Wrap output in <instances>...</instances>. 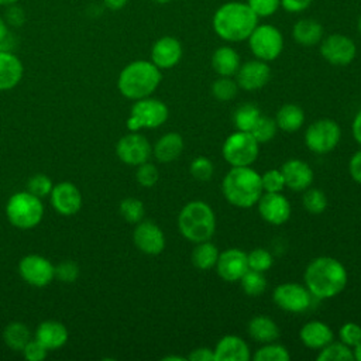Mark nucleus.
Listing matches in <instances>:
<instances>
[{
  "label": "nucleus",
  "instance_id": "obj_20",
  "mask_svg": "<svg viewBox=\"0 0 361 361\" xmlns=\"http://www.w3.org/2000/svg\"><path fill=\"white\" fill-rule=\"evenodd\" d=\"M183 55L182 44L178 38L164 35L158 38L151 48V62L162 69H171L179 63Z\"/></svg>",
  "mask_w": 361,
  "mask_h": 361
},
{
  "label": "nucleus",
  "instance_id": "obj_33",
  "mask_svg": "<svg viewBox=\"0 0 361 361\" xmlns=\"http://www.w3.org/2000/svg\"><path fill=\"white\" fill-rule=\"evenodd\" d=\"M353 348L343 341H330L327 345L319 350L317 361H353Z\"/></svg>",
  "mask_w": 361,
  "mask_h": 361
},
{
  "label": "nucleus",
  "instance_id": "obj_48",
  "mask_svg": "<svg viewBox=\"0 0 361 361\" xmlns=\"http://www.w3.org/2000/svg\"><path fill=\"white\" fill-rule=\"evenodd\" d=\"M245 3L258 16V18L269 17L281 7V0H247Z\"/></svg>",
  "mask_w": 361,
  "mask_h": 361
},
{
  "label": "nucleus",
  "instance_id": "obj_50",
  "mask_svg": "<svg viewBox=\"0 0 361 361\" xmlns=\"http://www.w3.org/2000/svg\"><path fill=\"white\" fill-rule=\"evenodd\" d=\"M312 4V0H281V7L290 14H299L307 10Z\"/></svg>",
  "mask_w": 361,
  "mask_h": 361
},
{
  "label": "nucleus",
  "instance_id": "obj_29",
  "mask_svg": "<svg viewBox=\"0 0 361 361\" xmlns=\"http://www.w3.org/2000/svg\"><path fill=\"white\" fill-rule=\"evenodd\" d=\"M248 334L251 338H254L258 343H272L276 341L279 337V327L278 324L268 316L258 314L252 317L248 323Z\"/></svg>",
  "mask_w": 361,
  "mask_h": 361
},
{
  "label": "nucleus",
  "instance_id": "obj_13",
  "mask_svg": "<svg viewBox=\"0 0 361 361\" xmlns=\"http://www.w3.org/2000/svg\"><path fill=\"white\" fill-rule=\"evenodd\" d=\"M272 299L275 305L285 312L302 313L310 307L312 293L306 286L296 282H285L274 289Z\"/></svg>",
  "mask_w": 361,
  "mask_h": 361
},
{
  "label": "nucleus",
  "instance_id": "obj_8",
  "mask_svg": "<svg viewBox=\"0 0 361 361\" xmlns=\"http://www.w3.org/2000/svg\"><path fill=\"white\" fill-rule=\"evenodd\" d=\"M259 152V142L248 131H234L223 142L221 154L231 166H251Z\"/></svg>",
  "mask_w": 361,
  "mask_h": 361
},
{
  "label": "nucleus",
  "instance_id": "obj_25",
  "mask_svg": "<svg viewBox=\"0 0 361 361\" xmlns=\"http://www.w3.org/2000/svg\"><path fill=\"white\" fill-rule=\"evenodd\" d=\"M24 66L10 51H0V92L16 87L23 79Z\"/></svg>",
  "mask_w": 361,
  "mask_h": 361
},
{
  "label": "nucleus",
  "instance_id": "obj_41",
  "mask_svg": "<svg viewBox=\"0 0 361 361\" xmlns=\"http://www.w3.org/2000/svg\"><path fill=\"white\" fill-rule=\"evenodd\" d=\"M247 261H248V268L250 269L259 271V272L268 271L274 264V258H272L271 252L265 248H261V247L250 251L247 254Z\"/></svg>",
  "mask_w": 361,
  "mask_h": 361
},
{
  "label": "nucleus",
  "instance_id": "obj_31",
  "mask_svg": "<svg viewBox=\"0 0 361 361\" xmlns=\"http://www.w3.org/2000/svg\"><path fill=\"white\" fill-rule=\"evenodd\" d=\"M219 248L210 241H202V243H196V247L192 251V264L202 271H207L216 267L217 258H219Z\"/></svg>",
  "mask_w": 361,
  "mask_h": 361
},
{
  "label": "nucleus",
  "instance_id": "obj_5",
  "mask_svg": "<svg viewBox=\"0 0 361 361\" xmlns=\"http://www.w3.org/2000/svg\"><path fill=\"white\" fill-rule=\"evenodd\" d=\"M178 228L190 243L207 241L216 231V214L206 202L192 200L179 212Z\"/></svg>",
  "mask_w": 361,
  "mask_h": 361
},
{
  "label": "nucleus",
  "instance_id": "obj_49",
  "mask_svg": "<svg viewBox=\"0 0 361 361\" xmlns=\"http://www.w3.org/2000/svg\"><path fill=\"white\" fill-rule=\"evenodd\" d=\"M23 354L28 361H42L48 354V350L37 338H31L23 348Z\"/></svg>",
  "mask_w": 361,
  "mask_h": 361
},
{
  "label": "nucleus",
  "instance_id": "obj_55",
  "mask_svg": "<svg viewBox=\"0 0 361 361\" xmlns=\"http://www.w3.org/2000/svg\"><path fill=\"white\" fill-rule=\"evenodd\" d=\"M104 6L113 11H117V10H121L126 7V4L128 3V0H103Z\"/></svg>",
  "mask_w": 361,
  "mask_h": 361
},
{
  "label": "nucleus",
  "instance_id": "obj_60",
  "mask_svg": "<svg viewBox=\"0 0 361 361\" xmlns=\"http://www.w3.org/2000/svg\"><path fill=\"white\" fill-rule=\"evenodd\" d=\"M154 3H157V4H168L169 1H172V0H152Z\"/></svg>",
  "mask_w": 361,
  "mask_h": 361
},
{
  "label": "nucleus",
  "instance_id": "obj_32",
  "mask_svg": "<svg viewBox=\"0 0 361 361\" xmlns=\"http://www.w3.org/2000/svg\"><path fill=\"white\" fill-rule=\"evenodd\" d=\"M3 340L8 348L23 351L25 344L31 340V331L28 326L21 322H11L3 330Z\"/></svg>",
  "mask_w": 361,
  "mask_h": 361
},
{
  "label": "nucleus",
  "instance_id": "obj_22",
  "mask_svg": "<svg viewBox=\"0 0 361 361\" xmlns=\"http://www.w3.org/2000/svg\"><path fill=\"white\" fill-rule=\"evenodd\" d=\"M213 351L214 361H248L251 358L248 344L235 334L221 337Z\"/></svg>",
  "mask_w": 361,
  "mask_h": 361
},
{
  "label": "nucleus",
  "instance_id": "obj_47",
  "mask_svg": "<svg viewBox=\"0 0 361 361\" xmlns=\"http://www.w3.org/2000/svg\"><path fill=\"white\" fill-rule=\"evenodd\" d=\"M338 337H340V341L354 348L361 341V326L354 322H347L340 327Z\"/></svg>",
  "mask_w": 361,
  "mask_h": 361
},
{
  "label": "nucleus",
  "instance_id": "obj_53",
  "mask_svg": "<svg viewBox=\"0 0 361 361\" xmlns=\"http://www.w3.org/2000/svg\"><path fill=\"white\" fill-rule=\"evenodd\" d=\"M6 16H7V23L14 25V27H18L24 23V11L20 7L14 6V4L8 6V10H7Z\"/></svg>",
  "mask_w": 361,
  "mask_h": 361
},
{
  "label": "nucleus",
  "instance_id": "obj_35",
  "mask_svg": "<svg viewBox=\"0 0 361 361\" xmlns=\"http://www.w3.org/2000/svg\"><path fill=\"white\" fill-rule=\"evenodd\" d=\"M240 283L243 290L248 296H259L267 289V279L264 276V272L247 269L245 274L240 278Z\"/></svg>",
  "mask_w": 361,
  "mask_h": 361
},
{
  "label": "nucleus",
  "instance_id": "obj_45",
  "mask_svg": "<svg viewBox=\"0 0 361 361\" xmlns=\"http://www.w3.org/2000/svg\"><path fill=\"white\" fill-rule=\"evenodd\" d=\"M79 265L72 259H65L55 267V278L63 283H72L79 276Z\"/></svg>",
  "mask_w": 361,
  "mask_h": 361
},
{
  "label": "nucleus",
  "instance_id": "obj_11",
  "mask_svg": "<svg viewBox=\"0 0 361 361\" xmlns=\"http://www.w3.org/2000/svg\"><path fill=\"white\" fill-rule=\"evenodd\" d=\"M18 274L24 282L35 288H44L55 278L54 264L38 254H28L18 262Z\"/></svg>",
  "mask_w": 361,
  "mask_h": 361
},
{
  "label": "nucleus",
  "instance_id": "obj_37",
  "mask_svg": "<svg viewBox=\"0 0 361 361\" xmlns=\"http://www.w3.org/2000/svg\"><path fill=\"white\" fill-rule=\"evenodd\" d=\"M118 212L121 214V217L127 221V223H133L137 224L142 220L144 214H145V207L144 203L137 199V197H126L120 202L118 206Z\"/></svg>",
  "mask_w": 361,
  "mask_h": 361
},
{
  "label": "nucleus",
  "instance_id": "obj_52",
  "mask_svg": "<svg viewBox=\"0 0 361 361\" xmlns=\"http://www.w3.org/2000/svg\"><path fill=\"white\" fill-rule=\"evenodd\" d=\"M348 171H350L351 178H353L358 185H361V149L357 151V152L351 157V159H350V162H348Z\"/></svg>",
  "mask_w": 361,
  "mask_h": 361
},
{
  "label": "nucleus",
  "instance_id": "obj_59",
  "mask_svg": "<svg viewBox=\"0 0 361 361\" xmlns=\"http://www.w3.org/2000/svg\"><path fill=\"white\" fill-rule=\"evenodd\" d=\"M17 0H0V6H11L14 4Z\"/></svg>",
  "mask_w": 361,
  "mask_h": 361
},
{
  "label": "nucleus",
  "instance_id": "obj_24",
  "mask_svg": "<svg viewBox=\"0 0 361 361\" xmlns=\"http://www.w3.org/2000/svg\"><path fill=\"white\" fill-rule=\"evenodd\" d=\"M300 341L303 345L312 350H320L324 345H327L330 341H333L334 334L329 324L320 322V320H310L305 323L299 331Z\"/></svg>",
  "mask_w": 361,
  "mask_h": 361
},
{
  "label": "nucleus",
  "instance_id": "obj_21",
  "mask_svg": "<svg viewBox=\"0 0 361 361\" xmlns=\"http://www.w3.org/2000/svg\"><path fill=\"white\" fill-rule=\"evenodd\" d=\"M281 172L285 179V186L295 192L306 190L313 182V171L310 165L302 159L286 161L282 165Z\"/></svg>",
  "mask_w": 361,
  "mask_h": 361
},
{
  "label": "nucleus",
  "instance_id": "obj_17",
  "mask_svg": "<svg viewBox=\"0 0 361 361\" xmlns=\"http://www.w3.org/2000/svg\"><path fill=\"white\" fill-rule=\"evenodd\" d=\"M271 79V68L268 62L261 59H251L240 65L235 73L238 87L247 92L262 89Z\"/></svg>",
  "mask_w": 361,
  "mask_h": 361
},
{
  "label": "nucleus",
  "instance_id": "obj_30",
  "mask_svg": "<svg viewBox=\"0 0 361 361\" xmlns=\"http://www.w3.org/2000/svg\"><path fill=\"white\" fill-rule=\"evenodd\" d=\"M276 126L278 128L286 131V133H295L298 131L303 123H305V113L302 110V107H299L298 104H283L275 117Z\"/></svg>",
  "mask_w": 361,
  "mask_h": 361
},
{
  "label": "nucleus",
  "instance_id": "obj_1",
  "mask_svg": "<svg viewBox=\"0 0 361 361\" xmlns=\"http://www.w3.org/2000/svg\"><path fill=\"white\" fill-rule=\"evenodd\" d=\"M303 279L312 296L330 299L344 290L348 275L345 267L338 259L322 255L309 262Z\"/></svg>",
  "mask_w": 361,
  "mask_h": 361
},
{
  "label": "nucleus",
  "instance_id": "obj_18",
  "mask_svg": "<svg viewBox=\"0 0 361 361\" xmlns=\"http://www.w3.org/2000/svg\"><path fill=\"white\" fill-rule=\"evenodd\" d=\"M49 200L52 207L62 216H73L82 207V193L72 182L63 180L54 185Z\"/></svg>",
  "mask_w": 361,
  "mask_h": 361
},
{
  "label": "nucleus",
  "instance_id": "obj_39",
  "mask_svg": "<svg viewBox=\"0 0 361 361\" xmlns=\"http://www.w3.org/2000/svg\"><path fill=\"white\" fill-rule=\"evenodd\" d=\"M289 358H290V354L288 348L275 341L265 343L254 354L255 361H288Z\"/></svg>",
  "mask_w": 361,
  "mask_h": 361
},
{
  "label": "nucleus",
  "instance_id": "obj_27",
  "mask_svg": "<svg viewBox=\"0 0 361 361\" xmlns=\"http://www.w3.org/2000/svg\"><path fill=\"white\" fill-rule=\"evenodd\" d=\"M323 25L314 18H300L292 27V37L302 47H313L323 39Z\"/></svg>",
  "mask_w": 361,
  "mask_h": 361
},
{
  "label": "nucleus",
  "instance_id": "obj_3",
  "mask_svg": "<svg viewBox=\"0 0 361 361\" xmlns=\"http://www.w3.org/2000/svg\"><path fill=\"white\" fill-rule=\"evenodd\" d=\"M221 192L230 204L240 209L252 207L264 193L261 175L251 166H231L223 178Z\"/></svg>",
  "mask_w": 361,
  "mask_h": 361
},
{
  "label": "nucleus",
  "instance_id": "obj_40",
  "mask_svg": "<svg viewBox=\"0 0 361 361\" xmlns=\"http://www.w3.org/2000/svg\"><path fill=\"white\" fill-rule=\"evenodd\" d=\"M276 130H278L276 121L268 116L261 114L250 133L261 144V142L271 141L276 135Z\"/></svg>",
  "mask_w": 361,
  "mask_h": 361
},
{
  "label": "nucleus",
  "instance_id": "obj_38",
  "mask_svg": "<svg viewBox=\"0 0 361 361\" xmlns=\"http://www.w3.org/2000/svg\"><path fill=\"white\" fill-rule=\"evenodd\" d=\"M238 92V85L231 76H219L212 85V94L219 102H228L235 97Z\"/></svg>",
  "mask_w": 361,
  "mask_h": 361
},
{
  "label": "nucleus",
  "instance_id": "obj_19",
  "mask_svg": "<svg viewBox=\"0 0 361 361\" xmlns=\"http://www.w3.org/2000/svg\"><path fill=\"white\" fill-rule=\"evenodd\" d=\"M247 269H248L247 252H244L243 250L227 248L219 254V258L216 262V271L221 279L227 282L240 281V278L245 274Z\"/></svg>",
  "mask_w": 361,
  "mask_h": 361
},
{
  "label": "nucleus",
  "instance_id": "obj_56",
  "mask_svg": "<svg viewBox=\"0 0 361 361\" xmlns=\"http://www.w3.org/2000/svg\"><path fill=\"white\" fill-rule=\"evenodd\" d=\"M8 34H10V32H8V27H7L6 21L0 17V42H1Z\"/></svg>",
  "mask_w": 361,
  "mask_h": 361
},
{
  "label": "nucleus",
  "instance_id": "obj_9",
  "mask_svg": "<svg viewBox=\"0 0 361 361\" xmlns=\"http://www.w3.org/2000/svg\"><path fill=\"white\" fill-rule=\"evenodd\" d=\"M247 41L252 55L265 62L276 59L283 49V35L272 24H258Z\"/></svg>",
  "mask_w": 361,
  "mask_h": 361
},
{
  "label": "nucleus",
  "instance_id": "obj_6",
  "mask_svg": "<svg viewBox=\"0 0 361 361\" xmlns=\"http://www.w3.org/2000/svg\"><path fill=\"white\" fill-rule=\"evenodd\" d=\"M7 220L20 230H30L38 226L44 217L41 197L25 192H16L6 203Z\"/></svg>",
  "mask_w": 361,
  "mask_h": 361
},
{
  "label": "nucleus",
  "instance_id": "obj_14",
  "mask_svg": "<svg viewBox=\"0 0 361 361\" xmlns=\"http://www.w3.org/2000/svg\"><path fill=\"white\" fill-rule=\"evenodd\" d=\"M116 154L121 162L138 166L149 159L152 155V147L142 134L138 131H130L117 141Z\"/></svg>",
  "mask_w": 361,
  "mask_h": 361
},
{
  "label": "nucleus",
  "instance_id": "obj_51",
  "mask_svg": "<svg viewBox=\"0 0 361 361\" xmlns=\"http://www.w3.org/2000/svg\"><path fill=\"white\" fill-rule=\"evenodd\" d=\"M186 358L190 361H214V351L209 347H197Z\"/></svg>",
  "mask_w": 361,
  "mask_h": 361
},
{
  "label": "nucleus",
  "instance_id": "obj_23",
  "mask_svg": "<svg viewBox=\"0 0 361 361\" xmlns=\"http://www.w3.org/2000/svg\"><path fill=\"white\" fill-rule=\"evenodd\" d=\"M69 333L63 323L58 320H45L38 324L35 330V338L48 350H58L68 341Z\"/></svg>",
  "mask_w": 361,
  "mask_h": 361
},
{
  "label": "nucleus",
  "instance_id": "obj_57",
  "mask_svg": "<svg viewBox=\"0 0 361 361\" xmlns=\"http://www.w3.org/2000/svg\"><path fill=\"white\" fill-rule=\"evenodd\" d=\"M353 353H354V360L361 361V341L353 348Z\"/></svg>",
  "mask_w": 361,
  "mask_h": 361
},
{
  "label": "nucleus",
  "instance_id": "obj_16",
  "mask_svg": "<svg viewBox=\"0 0 361 361\" xmlns=\"http://www.w3.org/2000/svg\"><path fill=\"white\" fill-rule=\"evenodd\" d=\"M133 241L135 247L147 255H158L165 248V234L158 224L149 220L137 223L133 231Z\"/></svg>",
  "mask_w": 361,
  "mask_h": 361
},
{
  "label": "nucleus",
  "instance_id": "obj_61",
  "mask_svg": "<svg viewBox=\"0 0 361 361\" xmlns=\"http://www.w3.org/2000/svg\"><path fill=\"white\" fill-rule=\"evenodd\" d=\"M357 25H358V32H360V35H361V16L358 17V24H357Z\"/></svg>",
  "mask_w": 361,
  "mask_h": 361
},
{
  "label": "nucleus",
  "instance_id": "obj_15",
  "mask_svg": "<svg viewBox=\"0 0 361 361\" xmlns=\"http://www.w3.org/2000/svg\"><path fill=\"white\" fill-rule=\"evenodd\" d=\"M257 204L259 216L269 224L281 226L290 217V203L281 192H264Z\"/></svg>",
  "mask_w": 361,
  "mask_h": 361
},
{
  "label": "nucleus",
  "instance_id": "obj_4",
  "mask_svg": "<svg viewBox=\"0 0 361 361\" xmlns=\"http://www.w3.org/2000/svg\"><path fill=\"white\" fill-rule=\"evenodd\" d=\"M162 80V73L151 61H133L126 65L117 79L118 92L130 99L140 100L151 96Z\"/></svg>",
  "mask_w": 361,
  "mask_h": 361
},
{
  "label": "nucleus",
  "instance_id": "obj_26",
  "mask_svg": "<svg viewBox=\"0 0 361 361\" xmlns=\"http://www.w3.org/2000/svg\"><path fill=\"white\" fill-rule=\"evenodd\" d=\"M185 142L179 133L171 131L164 134L152 147V154L158 162L169 164L176 161L182 151H183Z\"/></svg>",
  "mask_w": 361,
  "mask_h": 361
},
{
  "label": "nucleus",
  "instance_id": "obj_36",
  "mask_svg": "<svg viewBox=\"0 0 361 361\" xmlns=\"http://www.w3.org/2000/svg\"><path fill=\"white\" fill-rule=\"evenodd\" d=\"M303 207L310 214H322L327 207V197L323 190L317 188H307L302 196Z\"/></svg>",
  "mask_w": 361,
  "mask_h": 361
},
{
  "label": "nucleus",
  "instance_id": "obj_44",
  "mask_svg": "<svg viewBox=\"0 0 361 361\" xmlns=\"http://www.w3.org/2000/svg\"><path fill=\"white\" fill-rule=\"evenodd\" d=\"M135 179L137 182L144 186V188H151L154 186L158 179H159V172L157 169V166L151 162H144V164H140L137 166V171H135Z\"/></svg>",
  "mask_w": 361,
  "mask_h": 361
},
{
  "label": "nucleus",
  "instance_id": "obj_43",
  "mask_svg": "<svg viewBox=\"0 0 361 361\" xmlns=\"http://www.w3.org/2000/svg\"><path fill=\"white\" fill-rule=\"evenodd\" d=\"M52 188H54V183H52L51 178L44 173H37V175L31 176L27 182V190L41 199L45 196H49Z\"/></svg>",
  "mask_w": 361,
  "mask_h": 361
},
{
  "label": "nucleus",
  "instance_id": "obj_46",
  "mask_svg": "<svg viewBox=\"0 0 361 361\" xmlns=\"http://www.w3.org/2000/svg\"><path fill=\"white\" fill-rule=\"evenodd\" d=\"M261 183L264 192H282L285 186V179L281 169H269L261 175Z\"/></svg>",
  "mask_w": 361,
  "mask_h": 361
},
{
  "label": "nucleus",
  "instance_id": "obj_42",
  "mask_svg": "<svg viewBox=\"0 0 361 361\" xmlns=\"http://www.w3.org/2000/svg\"><path fill=\"white\" fill-rule=\"evenodd\" d=\"M189 172L190 175L200 182H207L212 179L213 173H214V166L213 162L206 158V157H196L189 166Z\"/></svg>",
  "mask_w": 361,
  "mask_h": 361
},
{
  "label": "nucleus",
  "instance_id": "obj_34",
  "mask_svg": "<svg viewBox=\"0 0 361 361\" xmlns=\"http://www.w3.org/2000/svg\"><path fill=\"white\" fill-rule=\"evenodd\" d=\"M261 111L254 104H241L235 109L233 114V123L234 127L240 131H251L257 120L259 118Z\"/></svg>",
  "mask_w": 361,
  "mask_h": 361
},
{
  "label": "nucleus",
  "instance_id": "obj_28",
  "mask_svg": "<svg viewBox=\"0 0 361 361\" xmlns=\"http://www.w3.org/2000/svg\"><path fill=\"white\" fill-rule=\"evenodd\" d=\"M241 65L238 52L228 45H223L214 49L212 55V68L219 76H233L237 73Z\"/></svg>",
  "mask_w": 361,
  "mask_h": 361
},
{
  "label": "nucleus",
  "instance_id": "obj_7",
  "mask_svg": "<svg viewBox=\"0 0 361 361\" xmlns=\"http://www.w3.org/2000/svg\"><path fill=\"white\" fill-rule=\"evenodd\" d=\"M169 116L168 107L164 102L154 97H144L135 100L131 106L127 118V128L130 131H140L142 128H157L162 126Z\"/></svg>",
  "mask_w": 361,
  "mask_h": 361
},
{
  "label": "nucleus",
  "instance_id": "obj_58",
  "mask_svg": "<svg viewBox=\"0 0 361 361\" xmlns=\"http://www.w3.org/2000/svg\"><path fill=\"white\" fill-rule=\"evenodd\" d=\"M164 361H186V357H179V355H166L162 358Z\"/></svg>",
  "mask_w": 361,
  "mask_h": 361
},
{
  "label": "nucleus",
  "instance_id": "obj_54",
  "mask_svg": "<svg viewBox=\"0 0 361 361\" xmlns=\"http://www.w3.org/2000/svg\"><path fill=\"white\" fill-rule=\"evenodd\" d=\"M351 133L354 140L361 145V110H358V113L355 114L353 124H351Z\"/></svg>",
  "mask_w": 361,
  "mask_h": 361
},
{
  "label": "nucleus",
  "instance_id": "obj_12",
  "mask_svg": "<svg viewBox=\"0 0 361 361\" xmlns=\"http://www.w3.org/2000/svg\"><path fill=\"white\" fill-rule=\"evenodd\" d=\"M320 55L334 66L350 65L357 55L355 42L344 34H330L320 41Z\"/></svg>",
  "mask_w": 361,
  "mask_h": 361
},
{
  "label": "nucleus",
  "instance_id": "obj_2",
  "mask_svg": "<svg viewBox=\"0 0 361 361\" xmlns=\"http://www.w3.org/2000/svg\"><path fill=\"white\" fill-rule=\"evenodd\" d=\"M212 25L217 37L227 42L245 41L258 25V16L243 1H227L213 14Z\"/></svg>",
  "mask_w": 361,
  "mask_h": 361
},
{
  "label": "nucleus",
  "instance_id": "obj_10",
  "mask_svg": "<svg viewBox=\"0 0 361 361\" xmlns=\"http://www.w3.org/2000/svg\"><path fill=\"white\" fill-rule=\"evenodd\" d=\"M341 138L340 126L331 118L313 121L305 133V144L314 154H327L333 151Z\"/></svg>",
  "mask_w": 361,
  "mask_h": 361
}]
</instances>
